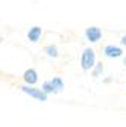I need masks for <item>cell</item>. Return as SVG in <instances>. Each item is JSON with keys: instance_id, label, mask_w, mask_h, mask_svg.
<instances>
[{"instance_id": "obj_8", "label": "cell", "mask_w": 126, "mask_h": 127, "mask_svg": "<svg viewBox=\"0 0 126 127\" xmlns=\"http://www.w3.org/2000/svg\"><path fill=\"white\" fill-rule=\"evenodd\" d=\"M46 55L47 56H50V58H58V49H56V45H47L46 49H44Z\"/></svg>"}, {"instance_id": "obj_5", "label": "cell", "mask_w": 126, "mask_h": 127, "mask_svg": "<svg viewBox=\"0 0 126 127\" xmlns=\"http://www.w3.org/2000/svg\"><path fill=\"white\" fill-rule=\"evenodd\" d=\"M41 36H43V27H40V26H32L27 32V39L32 44L38 42L41 39Z\"/></svg>"}, {"instance_id": "obj_7", "label": "cell", "mask_w": 126, "mask_h": 127, "mask_svg": "<svg viewBox=\"0 0 126 127\" xmlns=\"http://www.w3.org/2000/svg\"><path fill=\"white\" fill-rule=\"evenodd\" d=\"M50 83H52V86H53V89H55L56 94L64 89V80H62L61 77H53V79H50Z\"/></svg>"}, {"instance_id": "obj_6", "label": "cell", "mask_w": 126, "mask_h": 127, "mask_svg": "<svg viewBox=\"0 0 126 127\" xmlns=\"http://www.w3.org/2000/svg\"><path fill=\"white\" fill-rule=\"evenodd\" d=\"M23 80L26 82V85H35L38 82V73L34 68L26 70L24 74H23Z\"/></svg>"}, {"instance_id": "obj_4", "label": "cell", "mask_w": 126, "mask_h": 127, "mask_svg": "<svg viewBox=\"0 0 126 127\" xmlns=\"http://www.w3.org/2000/svg\"><path fill=\"white\" fill-rule=\"evenodd\" d=\"M103 55L106 58H111V59L122 58L123 56V49L119 47V45H114V44H108V45L103 47Z\"/></svg>"}, {"instance_id": "obj_9", "label": "cell", "mask_w": 126, "mask_h": 127, "mask_svg": "<svg viewBox=\"0 0 126 127\" xmlns=\"http://www.w3.org/2000/svg\"><path fill=\"white\" fill-rule=\"evenodd\" d=\"M41 89L49 95V94H56L55 92V89H53V86H52V83H50V80H46L43 85H41Z\"/></svg>"}, {"instance_id": "obj_2", "label": "cell", "mask_w": 126, "mask_h": 127, "mask_svg": "<svg viewBox=\"0 0 126 127\" xmlns=\"http://www.w3.org/2000/svg\"><path fill=\"white\" fill-rule=\"evenodd\" d=\"M20 89L24 94H27L29 97H34L40 101H47V94L41 88H34L32 85H23V86H20Z\"/></svg>"}, {"instance_id": "obj_3", "label": "cell", "mask_w": 126, "mask_h": 127, "mask_svg": "<svg viewBox=\"0 0 126 127\" xmlns=\"http://www.w3.org/2000/svg\"><path fill=\"white\" fill-rule=\"evenodd\" d=\"M102 36H103L102 29L97 27V26H90V27L85 29V38H87L90 42H93V44L99 42V41L102 39Z\"/></svg>"}, {"instance_id": "obj_11", "label": "cell", "mask_w": 126, "mask_h": 127, "mask_svg": "<svg viewBox=\"0 0 126 127\" xmlns=\"http://www.w3.org/2000/svg\"><path fill=\"white\" fill-rule=\"evenodd\" d=\"M120 41H122V44H123V45H126V35H123Z\"/></svg>"}, {"instance_id": "obj_12", "label": "cell", "mask_w": 126, "mask_h": 127, "mask_svg": "<svg viewBox=\"0 0 126 127\" xmlns=\"http://www.w3.org/2000/svg\"><path fill=\"white\" fill-rule=\"evenodd\" d=\"M123 65H125V67H126V58H125V59H123Z\"/></svg>"}, {"instance_id": "obj_10", "label": "cell", "mask_w": 126, "mask_h": 127, "mask_svg": "<svg viewBox=\"0 0 126 127\" xmlns=\"http://www.w3.org/2000/svg\"><path fill=\"white\" fill-rule=\"evenodd\" d=\"M103 71V64L102 62H96V65L93 67V77H99Z\"/></svg>"}, {"instance_id": "obj_1", "label": "cell", "mask_w": 126, "mask_h": 127, "mask_svg": "<svg viewBox=\"0 0 126 127\" xmlns=\"http://www.w3.org/2000/svg\"><path fill=\"white\" fill-rule=\"evenodd\" d=\"M94 65H96V53L91 47H87V49H84L81 56V67L84 71H90L93 70Z\"/></svg>"}]
</instances>
